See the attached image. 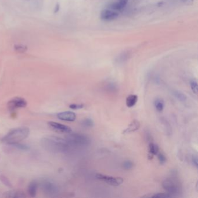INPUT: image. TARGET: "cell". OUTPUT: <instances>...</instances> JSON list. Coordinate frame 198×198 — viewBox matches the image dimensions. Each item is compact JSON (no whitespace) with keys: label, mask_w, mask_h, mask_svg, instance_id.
<instances>
[{"label":"cell","mask_w":198,"mask_h":198,"mask_svg":"<svg viewBox=\"0 0 198 198\" xmlns=\"http://www.w3.org/2000/svg\"><path fill=\"white\" fill-rule=\"evenodd\" d=\"M41 145L45 150L52 153H61L68 150L69 144L65 139L55 136L43 137L40 141Z\"/></svg>","instance_id":"6da1fadb"},{"label":"cell","mask_w":198,"mask_h":198,"mask_svg":"<svg viewBox=\"0 0 198 198\" xmlns=\"http://www.w3.org/2000/svg\"><path fill=\"white\" fill-rule=\"evenodd\" d=\"M29 133L30 130L28 127H21L15 128L5 135L2 138L1 141L9 145L20 143L28 137Z\"/></svg>","instance_id":"7a4b0ae2"},{"label":"cell","mask_w":198,"mask_h":198,"mask_svg":"<svg viewBox=\"0 0 198 198\" xmlns=\"http://www.w3.org/2000/svg\"><path fill=\"white\" fill-rule=\"evenodd\" d=\"M163 188L173 197L179 196L181 193V187L178 180L175 178L165 179L162 183Z\"/></svg>","instance_id":"3957f363"},{"label":"cell","mask_w":198,"mask_h":198,"mask_svg":"<svg viewBox=\"0 0 198 198\" xmlns=\"http://www.w3.org/2000/svg\"><path fill=\"white\" fill-rule=\"evenodd\" d=\"M68 133L69 134L66 135L65 138L70 146L85 147L90 144V140L87 136L79 133Z\"/></svg>","instance_id":"277c9868"},{"label":"cell","mask_w":198,"mask_h":198,"mask_svg":"<svg viewBox=\"0 0 198 198\" xmlns=\"http://www.w3.org/2000/svg\"><path fill=\"white\" fill-rule=\"evenodd\" d=\"M40 187L43 193L48 196H54L59 192V188L57 184L48 180L42 181Z\"/></svg>","instance_id":"5b68a950"},{"label":"cell","mask_w":198,"mask_h":198,"mask_svg":"<svg viewBox=\"0 0 198 198\" xmlns=\"http://www.w3.org/2000/svg\"><path fill=\"white\" fill-rule=\"evenodd\" d=\"M95 177L100 181L112 186H119L123 183V179L121 177H112L101 173L97 174Z\"/></svg>","instance_id":"8992f818"},{"label":"cell","mask_w":198,"mask_h":198,"mask_svg":"<svg viewBox=\"0 0 198 198\" xmlns=\"http://www.w3.org/2000/svg\"><path fill=\"white\" fill-rule=\"evenodd\" d=\"M27 105V101L21 97H15L8 102V109L10 111H14L18 109L25 107Z\"/></svg>","instance_id":"52a82bcc"},{"label":"cell","mask_w":198,"mask_h":198,"mask_svg":"<svg viewBox=\"0 0 198 198\" xmlns=\"http://www.w3.org/2000/svg\"><path fill=\"white\" fill-rule=\"evenodd\" d=\"M117 11L111 9H107L103 10L101 13V19L104 21H110L116 19L119 16Z\"/></svg>","instance_id":"ba28073f"},{"label":"cell","mask_w":198,"mask_h":198,"mask_svg":"<svg viewBox=\"0 0 198 198\" xmlns=\"http://www.w3.org/2000/svg\"><path fill=\"white\" fill-rule=\"evenodd\" d=\"M48 125L52 130L59 133H70L71 132V129L70 127L62 124L59 123L54 122V121H50L48 122Z\"/></svg>","instance_id":"9c48e42d"},{"label":"cell","mask_w":198,"mask_h":198,"mask_svg":"<svg viewBox=\"0 0 198 198\" xmlns=\"http://www.w3.org/2000/svg\"><path fill=\"white\" fill-rule=\"evenodd\" d=\"M57 117L61 120L74 121L76 119V114L71 111H66L58 113L57 114Z\"/></svg>","instance_id":"30bf717a"},{"label":"cell","mask_w":198,"mask_h":198,"mask_svg":"<svg viewBox=\"0 0 198 198\" xmlns=\"http://www.w3.org/2000/svg\"><path fill=\"white\" fill-rule=\"evenodd\" d=\"M140 126H141L140 122L137 120H134L131 122V123L123 131V134H126L135 132L140 129Z\"/></svg>","instance_id":"8fae6325"},{"label":"cell","mask_w":198,"mask_h":198,"mask_svg":"<svg viewBox=\"0 0 198 198\" xmlns=\"http://www.w3.org/2000/svg\"><path fill=\"white\" fill-rule=\"evenodd\" d=\"M4 197L8 198H25L26 195L23 191L19 190H12L4 193Z\"/></svg>","instance_id":"7c38bea8"},{"label":"cell","mask_w":198,"mask_h":198,"mask_svg":"<svg viewBox=\"0 0 198 198\" xmlns=\"http://www.w3.org/2000/svg\"><path fill=\"white\" fill-rule=\"evenodd\" d=\"M148 151L149 159H152L153 156L157 155V154L159 152V148L157 144L154 142H150L149 144Z\"/></svg>","instance_id":"4fadbf2b"},{"label":"cell","mask_w":198,"mask_h":198,"mask_svg":"<svg viewBox=\"0 0 198 198\" xmlns=\"http://www.w3.org/2000/svg\"><path fill=\"white\" fill-rule=\"evenodd\" d=\"M131 57V53L129 51H124L116 58V62L118 64H122L127 62Z\"/></svg>","instance_id":"5bb4252c"},{"label":"cell","mask_w":198,"mask_h":198,"mask_svg":"<svg viewBox=\"0 0 198 198\" xmlns=\"http://www.w3.org/2000/svg\"><path fill=\"white\" fill-rule=\"evenodd\" d=\"M38 183L36 181H32L28 186V193L30 196L35 197L37 193Z\"/></svg>","instance_id":"9a60e30c"},{"label":"cell","mask_w":198,"mask_h":198,"mask_svg":"<svg viewBox=\"0 0 198 198\" xmlns=\"http://www.w3.org/2000/svg\"><path fill=\"white\" fill-rule=\"evenodd\" d=\"M138 100V97L137 95L132 94L128 95L126 98V105L128 107H132L135 105Z\"/></svg>","instance_id":"2e32d148"},{"label":"cell","mask_w":198,"mask_h":198,"mask_svg":"<svg viewBox=\"0 0 198 198\" xmlns=\"http://www.w3.org/2000/svg\"><path fill=\"white\" fill-rule=\"evenodd\" d=\"M154 105L155 107L156 110L159 112H162L164 107V101L160 98H157L155 101Z\"/></svg>","instance_id":"e0dca14e"},{"label":"cell","mask_w":198,"mask_h":198,"mask_svg":"<svg viewBox=\"0 0 198 198\" xmlns=\"http://www.w3.org/2000/svg\"><path fill=\"white\" fill-rule=\"evenodd\" d=\"M173 95L177 98L178 101L181 102H185L187 99L186 95L183 92H181L180 91H174L173 92Z\"/></svg>","instance_id":"ac0fdd59"},{"label":"cell","mask_w":198,"mask_h":198,"mask_svg":"<svg viewBox=\"0 0 198 198\" xmlns=\"http://www.w3.org/2000/svg\"><path fill=\"white\" fill-rule=\"evenodd\" d=\"M83 126L86 128H92L94 126V122L91 119L87 118L81 121Z\"/></svg>","instance_id":"d6986e66"},{"label":"cell","mask_w":198,"mask_h":198,"mask_svg":"<svg viewBox=\"0 0 198 198\" xmlns=\"http://www.w3.org/2000/svg\"><path fill=\"white\" fill-rule=\"evenodd\" d=\"M191 90L193 94L197 95L198 94V83L195 79H192L190 81Z\"/></svg>","instance_id":"ffe728a7"},{"label":"cell","mask_w":198,"mask_h":198,"mask_svg":"<svg viewBox=\"0 0 198 198\" xmlns=\"http://www.w3.org/2000/svg\"><path fill=\"white\" fill-rule=\"evenodd\" d=\"M122 166L124 170H131L134 167V163L131 160H126L123 163Z\"/></svg>","instance_id":"44dd1931"},{"label":"cell","mask_w":198,"mask_h":198,"mask_svg":"<svg viewBox=\"0 0 198 198\" xmlns=\"http://www.w3.org/2000/svg\"><path fill=\"white\" fill-rule=\"evenodd\" d=\"M109 8L112 10H114V11H121L124 8V7L121 5L120 4L119 2H114V3L112 4L109 6Z\"/></svg>","instance_id":"7402d4cb"},{"label":"cell","mask_w":198,"mask_h":198,"mask_svg":"<svg viewBox=\"0 0 198 198\" xmlns=\"http://www.w3.org/2000/svg\"><path fill=\"white\" fill-rule=\"evenodd\" d=\"M157 159L159 160V162L160 164H164L166 163L167 162V157L165 156L164 154H163V153H160L159 152L157 154Z\"/></svg>","instance_id":"603a6c76"},{"label":"cell","mask_w":198,"mask_h":198,"mask_svg":"<svg viewBox=\"0 0 198 198\" xmlns=\"http://www.w3.org/2000/svg\"><path fill=\"white\" fill-rule=\"evenodd\" d=\"M151 198H172L167 193H157L151 196Z\"/></svg>","instance_id":"cb8c5ba5"},{"label":"cell","mask_w":198,"mask_h":198,"mask_svg":"<svg viewBox=\"0 0 198 198\" xmlns=\"http://www.w3.org/2000/svg\"><path fill=\"white\" fill-rule=\"evenodd\" d=\"M14 49L18 52L23 53L27 51L28 48L27 47L23 45H16L14 46Z\"/></svg>","instance_id":"d4e9b609"},{"label":"cell","mask_w":198,"mask_h":198,"mask_svg":"<svg viewBox=\"0 0 198 198\" xmlns=\"http://www.w3.org/2000/svg\"><path fill=\"white\" fill-rule=\"evenodd\" d=\"M11 145H12L13 147H14L16 148L19 149H21V150H28V146L25 145H23V144H21L19 143L14 144H12Z\"/></svg>","instance_id":"484cf974"},{"label":"cell","mask_w":198,"mask_h":198,"mask_svg":"<svg viewBox=\"0 0 198 198\" xmlns=\"http://www.w3.org/2000/svg\"><path fill=\"white\" fill-rule=\"evenodd\" d=\"M84 107V105L83 104H71L69 106V107L71 109H83Z\"/></svg>","instance_id":"4316f807"},{"label":"cell","mask_w":198,"mask_h":198,"mask_svg":"<svg viewBox=\"0 0 198 198\" xmlns=\"http://www.w3.org/2000/svg\"><path fill=\"white\" fill-rule=\"evenodd\" d=\"M192 162L194 166L198 168V157L197 155H193L192 157Z\"/></svg>","instance_id":"83f0119b"},{"label":"cell","mask_w":198,"mask_h":198,"mask_svg":"<svg viewBox=\"0 0 198 198\" xmlns=\"http://www.w3.org/2000/svg\"><path fill=\"white\" fill-rule=\"evenodd\" d=\"M0 180L2 181V182L5 184V185H7L8 186H11V184L9 183V181H8V180L6 178V177H4V176H1L0 177Z\"/></svg>","instance_id":"f1b7e54d"},{"label":"cell","mask_w":198,"mask_h":198,"mask_svg":"<svg viewBox=\"0 0 198 198\" xmlns=\"http://www.w3.org/2000/svg\"><path fill=\"white\" fill-rule=\"evenodd\" d=\"M107 88H108V90L109 91H114L116 90V86L115 85L114 83L109 84L107 85Z\"/></svg>","instance_id":"f546056e"},{"label":"cell","mask_w":198,"mask_h":198,"mask_svg":"<svg viewBox=\"0 0 198 198\" xmlns=\"http://www.w3.org/2000/svg\"><path fill=\"white\" fill-rule=\"evenodd\" d=\"M184 4L186 5H191L193 4V0H180Z\"/></svg>","instance_id":"4dcf8cb0"},{"label":"cell","mask_w":198,"mask_h":198,"mask_svg":"<svg viewBox=\"0 0 198 198\" xmlns=\"http://www.w3.org/2000/svg\"><path fill=\"white\" fill-rule=\"evenodd\" d=\"M128 1V0H119V2L121 6H123V7L124 8L127 4Z\"/></svg>","instance_id":"1f68e13d"},{"label":"cell","mask_w":198,"mask_h":198,"mask_svg":"<svg viewBox=\"0 0 198 198\" xmlns=\"http://www.w3.org/2000/svg\"><path fill=\"white\" fill-rule=\"evenodd\" d=\"M60 9V5L59 4H57L56 5H55V9H54V13L56 14L57 13Z\"/></svg>","instance_id":"d6a6232c"}]
</instances>
